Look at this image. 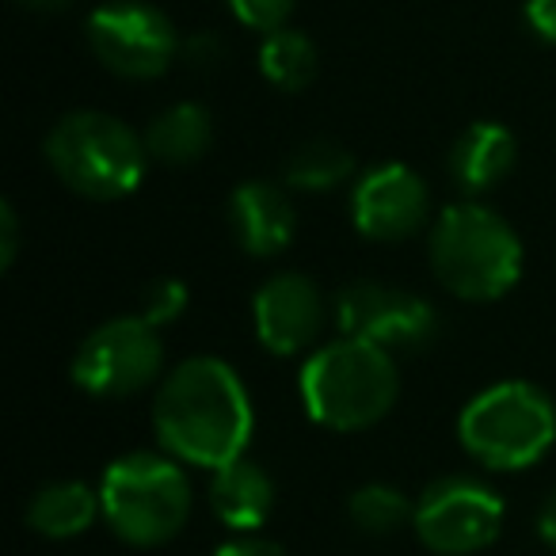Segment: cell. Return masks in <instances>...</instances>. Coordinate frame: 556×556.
Wrapping results in <instances>:
<instances>
[{
	"label": "cell",
	"instance_id": "10",
	"mask_svg": "<svg viewBox=\"0 0 556 556\" xmlns=\"http://www.w3.org/2000/svg\"><path fill=\"white\" fill-rule=\"evenodd\" d=\"M88 42L115 77L153 80L179 58L172 20L146 0H108L88 16Z\"/></svg>",
	"mask_w": 556,
	"mask_h": 556
},
{
	"label": "cell",
	"instance_id": "16",
	"mask_svg": "<svg viewBox=\"0 0 556 556\" xmlns=\"http://www.w3.org/2000/svg\"><path fill=\"white\" fill-rule=\"evenodd\" d=\"M96 518H103L100 488L85 480H54L27 503V526L47 541L80 538L85 530H92Z\"/></svg>",
	"mask_w": 556,
	"mask_h": 556
},
{
	"label": "cell",
	"instance_id": "24",
	"mask_svg": "<svg viewBox=\"0 0 556 556\" xmlns=\"http://www.w3.org/2000/svg\"><path fill=\"white\" fill-rule=\"evenodd\" d=\"M214 556H290L282 545H275V541L267 538H255V533H240V538L225 541L222 548H217Z\"/></svg>",
	"mask_w": 556,
	"mask_h": 556
},
{
	"label": "cell",
	"instance_id": "1",
	"mask_svg": "<svg viewBox=\"0 0 556 556\" xmlns=\"http://www.w3.org/2000/svg\"><path fill=\"white\" fill-rule=\"evenodd\" d=\"M255 412L244 381L222 358H187L161 381L153 401V431L164 454L199 469L244 457Z\"/></svg>",
	"mask_w": 556,
	"mask_h": 556
},
{
	"label": "cell",
	"instance_id": "19",
	"mask_svg": "<svg viewBox=\"0 0 556 556\" xmlns=\"http://www.w3.org/2000/svg\"><path fill=\"white\" fill-rule=\"evenodd\" d=\"M282 176H287V187H294V191L325 194L355 176V156H351L340 141L317 138V141L298 146L294 153L287 156Z\"/></svg>",
	"mask_w": 556,
	"mask_h": 556
},
{
	"label": "cell",
	"instance_id": "11",
	"mask_svg": "<svg viewBox=\"0 0 556 556\" xmlns=\"http://www.w3.org/2000/svg\"><path fill=\"white\" fill-rule=\"evenodd\" d=\"M431 214V191L424 176L401 161H386L366 168L351 187V222L366 240H393L416 237Z\"/></svg>",
	"mask_w": 556,
	"mask_h": 556
},
{
	"label": "cell",
	"instance_id": "22",
	"mask_svg": "<svg viewBox=\"0 0 556 556\" xmlns=\"http://www.w3.org/2000/svg\"><path fill=\"white\" fill-rule=\"evenodd\" d=\"M294 4H298V0H229L232 16H237L244 27L263 31V35L278 31V27H287Z\"/></svg>",
	"mask_w": 556,
	"mask_h": 556
},
{
	"label": "cell",
	"instance_id": "17",
	"mask_svg": "<svg viewBox=\"0 0 556 556\" xmlns=\"http://www.w3.org/2000/svg\"><path fill=\"white\" fill-rule=\"evenodd\" d=\"M210 141H214V118L202 103H172L146 130L149 156L168 168H184L206 156Z\"/></svg>",
	"mask_w": 556,
	"mask_h": 556
},
{
	"label": "cell",
	"instance_id": "13",
	"mask_svg": "<svg viewBox=\"0 0 556 556\" xmlns=\"http://www.w3.org/2000/svg\"><path fill=\"white\" fill-rule=\"evenodd\" d=\"M232 240L255 260L287 252L298 237V210L290 194L267 179H248L229 194Z\"/></svg>",
	"mask_w": 556,
	"mask_h": 556
},
{
	"label": "cell",
	"instance_id": "15",
	"mask_svg": "<svg viewBox=\"0 0 556 556\" xmlns=\"http://www.w3.org/2000/svg\"><path fill=\"white\" fill-rule=\"evenodd\" d=\"M518 164V141L500 123H472L450 149V176L462 191L480 194L500 187Z\"/></svg>",
	"mask_w": 556,
	"mask_h": 556
},
{
	"label": "cell",
	"instance_id": "5",
	"mask_svg": "<svg viewBox=\"0 0 556 556\" xmlns=\"http://www.w3.org/2000/svg\"><path fill=\"white\" fill-rule=\"evenodd\" d=\"M191 500L184 462L172 454L138 450L115 457L100 480L103 522L115 530V538L138 548L168 545L191 518Z\"/></svg>",
	"mask_w": 556,
	"mask_h": 556
},
{
	"label": "cell",
	"instance_id": "12",
	"mask_svg": "<svg viewBox=\"0 0 556 556\" xmlns=\"http://www.w3.org/2000/svg\"><path fill=\"white\" fill-rule=\"evenodd\" d=\"M328 320V302L309 275L278 270L255 290L252 325L270 355H305L320 340Z\"/></svg>",
	"mask_w": 556,
	"mask_h": 556
},
{
	"label": "cell",
	"instance_id": "26",
	"mask_svg": "<svg viewBox=\"0 0 556 556\" xmlns=\"http://www.w3.org/2000/svg\"><path fill=\"white\" fill-rule=\"evenodd\" d=\"M184 58L194 70H214L222 62V39H214V35H191L184 42Z\"/></svg>",
	"mask_w": 556,
	"mask_h": 556
},
{
	"label": "cell",
	"instance_id": "28",
	"mask_svg": "<svg viewBox=\"0 0 556 556\" xmlns=\"http://www.w3.org/2000/svg\"><path fill=\"white\" fill-rule=\"evenodd\" d=\"M27 9H39V12H58V9H70L73 0H20Z\"/></svg>",
	"mask_w": 556,
	"mask_h": 556
},
{
	"label": "cell",
	"instance_id": "21",
	"mask_svg": "<svg viewBox=\"0 0 556 556\" xmlns=\"http://www.w3.org/2000/svg\"><path fill=\"white\" fill-rule=\"evenodd\" d=\"M187 302H191V294H187L184 278H153V282L141 290L138 313L153 328H168L187 313Z\"/></svg>",
	"mask_w": 556,
	"mask_h": 556
},
{
	"label": "cell",
	"instance_id": "9",
	"mask_svg": "<svg viewBox=\"0 0 556 556\" xmlns=\"http://www.w3.org/2000/svg\"><path fill=\"white\" fill-rule=\"evenodd\" d=\"M503 500L477 477H439L419 492L412 530L439 556H472L503 530Z\"/></svg>",
	"mask_w": 556,
	"mask_h": 556
},
{
	"label": "cell",
	"instance_id": "4",
	"mask_svg": "<svg viewBox=\"0 0 556 556\" xmlns=\"http://www.w3.org/2000/svg\"><path fill=\"white\" fill-rule=\"evenodd\" d=\"M47 164L73 194L96 202L126 199L146 179L153 161L146 138L134 134L123 118L103 111H73L47 134Z\"/></svg>",
	"mask_w": 556,
	"mask_h": 556
},
{
	"label": "cell",
	"instance_id": "3",
	"mask_svg": "<svg viewBox=\"0 0 556 556\" xmlns=\"http://www.w3.org/2000/svg\"><path fill=\"white\" fill-rule=\"evenodd\" d=\"M522 260L518 232L484 202L446 206L431 229V270L462 302H500L518 287Z\"/></svg>",
	"mask_w": 556,
	"mask_h": 556
},
{
	"label": "cell",
	"instance_id": "8",
	"mask_svg": "<svg viewBox=\"0 0 556 556\" xmlns=\"http://www.w3.org/2000/svg\"><path fill=\"white\" fill-rule=\"evenodd\" d=\"M336 325L343 336L386 348L389 355H416L439 336V313L412 290L378 278H355L336 294Z\"/></svg>",
	"mask_w": 556,
	"mask_h": 556
},
{
	"label": "cell",
	"instance_id": "18",
	"mask_svg": "<svg viewBox=\"0 0 556 556\" xmlns=\"http://www.w3.org/2000/svg\"><path fill=\"white\" fill-rule=\"evenodd\" d=\"M260 73L267 85L282 88V92H302L317 77V47L309 35L278 27L260 47Z\"/></svg>",
	"mask_w": 556,
	"mask_h": 556
},
{
	"label": "cell",
	"instance_id": "23",
	"mask_svg": "<svg viewBox=\"0 0 556 556\" xmlns=\"http://www.w3.org/2000/svg\"><path fill=\"white\" fill-rule=\"evenodd\" d=\"M20 255V214L12 202H0V267L9 270Z\"/></svg>",
	"mask_w": 556,
	"mask_h": 556
},
{
	"label": "cell",
	"instance_id": "14",
	"mask_svg": "<svg viewBox=\"0 0 556 556\" xmlns=\"http://www.w3.org/2000/svg\"><path fill=\"white\" fill-rule=\"evenodd\" d=\"M210 507L222 518V526L237 533H252L275 510V480L252 457H237V462L214 469L210 480Z\"/></svg>",
	"mask_w": 556,
	"mask_h": 556
},
{
	"label": "cell",
	"instance_id": "7",
	"mask_svg": "<svg viewBox=\"0 0 556 556\" xmlns=\"http://www.w3.org/2000/svg\"><path fill=\"white\" fill-rule=\"evenodd\" d=\"M164 343L161 328L149 325L141 313L134 317H111L80 340L70 363L73 386L100 401H118L149 389L161 378Z\"/></svg>",
	"mask_w": 556,
	"mask_h": 556
},
{
	"label": "cell",
	"instance_id": "20",
	"mask_svg": "<svg viewBox=\"0 0 556 556\" xmlns=\"http://www.w3.org/2000/svg\"><path fill=\"white\" fill-rule=\"evenodd\" d=\"M348 518L355 530L370 533V538H389V533L401 530V526H412V518H416V500H408V495L393 484H363L351 492Z\"/></svg>",
	"mask_w": 556,
	"mask_h": 556
},
{
	"label": "cell",
	"instance_id": "27",
	"mask_svg": "<svg viewBox=\"0 0 556 556\" xmlns=\"http://www.w3.org/2000/svg\"><path fill=\"white\" fill-rule=\"evenodd\" d=\"M538 538L556 553V488L541 500V507H538Z\"/></svg>",
	"mask_w": 556,
	"mask_h": 556
},
{
	"label": "cell",
	"instance_id": "2",
	"mask_svg": "<svg viewBox=\"0 0 556 556\" xmlns=\"http://www.w3.org/2000/svg\"><path fill=\"white\" fill-rule=\"evenodd\" d=\"M298 393L313 424L340 434L366 431L381 424L401 396L396 355L366 340L340 336L305 358Z\"/></svg>",
	"mask_w": 556,
	"mask_h": 556
},
{
	"label": "cell",
	"instance_id": "25",
	"mask_svg": "<svg viewBox=\"0 0 556 556\" xmlns=\"http://www.w3.org/2000/svg\"><path fill=\"white\" fill-rule=\"evenodd\" d=\"M526 24L541 42H556V0H526Z\"/></svg>",
	"mask_w": 556,
	"mask_h": 556
},
{
	"label": "cell",
	"instance_id": "6",
	"mask_svg": "<svg viewBox=\"0 0 556 556\" xmlns=\"http://www.w3.org/2000/svg\"><path fill=\"white\" fill-rule=\"evenodd\" d=\"M457 439L484 469H530L556 442V404L533 381H500L465 404Z\"/></svg>",
	"mask_w": 556,
	"mask_h": 556
}]
</instances>
